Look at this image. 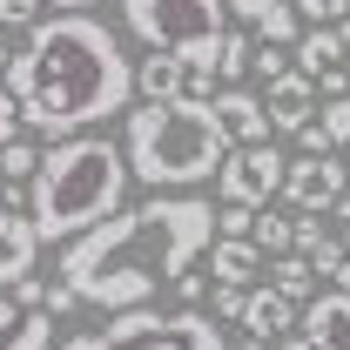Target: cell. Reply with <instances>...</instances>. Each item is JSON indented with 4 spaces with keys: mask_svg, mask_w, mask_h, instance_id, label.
I'll use <instances>...</instances> for the list:
<instances>
[{
    "mask_svg": "<svg viewBox=\"0 0 350 350\" xmlns=\"http://www.w3.org/2000/svg\"><path fill=\"white\" fill-rule=\"evenodd\" d=\"M7 297H14V304H21V310H41L47 283H41V276H34V269H27V276H14V290H7Z\"/></svg>",
    "mask_w": 350,
    "mask_h": 350,
    "instance_id": "obj_30",
    "label": "cell"
},
{
    "mask_svg": "<svg viewBox=\"0 0 350 350\" xmlns=\"http://www.w3.org/2000/svg\"><path fill=\"white\" fill-rule=\"evenodd\" d=\"M323 135L330 148H350V94H323Z\"/></svg>",
    "mask_w": 350,
    "mask_h": 350,
    "instance_id": "obj_23",
    "label": "cell"
},
{
    "mask_svg": "<svg viewBox=\"0 0 350 350\" xmlns=\"http://www.w3.org/2000/svg\"><path fill=\"white\" fill-rule=\"evenodd\" d=\"M297 34H304V21H297V7L283 0V7H269L256 21V41H276V47H297Z\"/></svg>",
    "mask_w": 350,
    "mask_h": 350,
    "instance_id": "obj_21",
    "label": "cell"
},
{
    "mask_svg": "<svg viewBox=\"0 0 350 350\" xmlns=\"http://www.w3.org/2000/svg\"><path fill=\"white\" fill-rule=\"evenodd\" d=\"M337 34H344V54H350V14H344V21H337Z\"/></svg>",
    "mask_w": 350,
    "mask_h": 350,
    "instance_id": "obj_38",
    "label": "cell"
},
{
    "mask_svg": "<svg viewBox=\"0 0 350 350\" xmlns=\"http://www.w3.org/2000/svg\"><path fill=\"white\" fill-rule=\"evenodd\" d=\"M243 297H250V283H216L209 290V310L216 317H243Z\"/></svg>",
    "mask_w": 350,
    "mask_h": 350,
    "instance_id": "obj_28",
    "label": "cell"
},
{
    "mask_svg": "<svg viewBox=\"0 0 350 350\" xmlns=\"http://www.w3.org/2000/svg\"><path fill=\"white\" fill-rule=\"evenodd\" d=\"M209 276H216V283H256L262 276V250L250 236H216V243H209Z\"/></svg>",
    "mask_w": 350,
    "mask_h": 350,
    "instance_id": "obj_16",
    "label": "cell"
},
{
    "mask_svg": "<svg viewBox=\"0 0 350 350\" xmlns=\"http://www.w3.org/2000/svg\"><path fill=\"white\" fill-rule=\"evenodd\" d=\"M236 350H269V344H256V337H250V344H236Z\"/></svg>",
    "mask_w": 350,
    "mask_h": 350,
    "instance_id": "obj_40",
    "label": "cell"
},
{
    "mask_svg": "<svg viewBox=\"0 0 350 350\" xmlns=\"http://www.w3.org/2000/svg\"><path fill=\"white\" fill-rule=\"evenodd\" d=\"M216 243V209L196 202V196H162L142 202V209H115L108 222L81 229L68 250H61V276L81 304H101L108 317L115 310H135L155 297V283H182L196 256Z\"/></svg>",
    "mask_w": 350,
    "mask_h": 350,
    "instance_id": "obj_2",
    "label": "cell"
},
{
    "mask_svg": "<svg viewBox=\"0 0 350 350\" xmlns=\"http://www.w3.org/2000/svg\"><path fill=\"white\" fill-rule=\"evenodd\" d=\"M129 196V155L108 135H61L27 175V222L41 243H75L81 229L108 222Z\"/></svg>",
    "mask_w": 350,
    "mask_h": 350,
    "instance_id": "obj_3",
    "label": "cell"
},
{
    "mask_svg": "<svg viewBox=\"0 0 350 350\" xmlns=\"http://www.w3.org/2000/svg\"><path fill=\"white\" fill-rule=\"evenodd\" d=\"M61 350H229V337L196 304H182V310L135 304V310H115L101 330H75Z\"/></svg>",
    "mask_w": 350,
    "mask_h": 350,
    "instance_id": "obj_5",
    "label": "cell"
},
{
    "mask_svg": "<svg viewBox=\"0 0 350 350\" xmlns=\"http://www.w3.org/2000/svg\"><path fill=\"white\" fill-rule=\"evenodd\" d=\"M236 142L216 122L209 101L196 94H169V101H142L129 108V135H122V155H129V175H142L148 189H196L222 169Z\"/></svg>",
    "mask_w": 350,
    "mask_h": 350,
    "instance_id": "obj_4",
    "label": "cell"
},
{
    "mask_svg": "<svg viewBox=\"0 0 350 350\" xmlns=\"http://www.w3.org/2000/svg\"><path fill=\"white\" fill-rule=\"evenodd\" d=\"M135 88H142L148 101L189 94V54H175V47H148V61H135Z\"/></svg>",
    "mask_w": 350,
    "mask_h": 350,
    "instance_id": "obj_14",
    "label": "cell"
},
{
    "mask_svg": "<svg viewBox=\"0 0 350 350\" xmlns=\"http://www.w3.org/2000/svg\"><path fill=\"white\" fill-rule=\"evenodd\" d=\"M290 229H297V216H276V209L262 202V209H256V229H250V243H256L262 256H283V250H290Z\"/></svg>",
    "mask_w": 350,
    "mask_h": 350,
    "instance_id": "obj_20",
    "label": "cell"
},
{
    "mask_svg": "<svg viewBox=\"0 0 350 350\" xmlns=\"http://www.w3.org/2000/svg\"><path fill=\"white\" fill-rule=\"evenodd\" d=\"M122 21H129L135 41L175 47V54H189V68H209L222 27H229V7L222 0H122Z\"/></svg>",
    "mask_w": 350,
    "mask_h": 350,
    "instance_id": "obj_6",
    "label": "cell"
},
{
    "mask_svg": "<svg viewBox=\"0 0 350 350\" xmlns=\"http://www.w3.org/2000/svg\"><path fill=\"white\" fill-rule=\"evenodd\" d=\"M222 7H229L236 21H250V27H256L262 14H269V7H283V0H222Z\"/></svg>",
    "mask_w": 350,
    "mask_h": 350,
    "instance_id": "obj_33",
    "label": "cell"
},
{
    "mask_svg": "<svg viewBox=\"0 0 350 350\" xmlns=\"http://www.w3.org/2000/svg\"><path fill=\"white\" fill-rule=\"evenodd\" d=\"M290 7H297V21H317V27H323V21H344V14H350V0H290Z\"/></svg>",
    "mask_w": 350,
    "mask_h": 350,
    "instance_id": "obj_27",
    "label": "cell"
},
{
    "mask_svg": "<svg viewBox=\"0 0 350 350\" xmlns=\"http://www.w3.org/2000/svg\"><path fill=\"white\" fill-rule=\"evenodd\" d=\"M54 344V317L47 310H21L0 290V350H47Z\"/></svg>",
    "mask_w": 350,
    "mask_h": 350,
    "instance_id": "obj_15",
    "label": "cell"
},
{
    "mask_svg": "<svg viewBox=\"0 0 350 350\" xmlns=\"http://www.w3.org/2000/svg\"><path fill=\"white\" fill-rule=\"evenodd\" d=\"M21 135V108H14V94H7V81H0V148Z\"/></svg>",
    "mask_w": 350,
    "mask_h": 350,
    "instance_id": "obj_32",
    "label": "cell"
},
{
    "mask_svg": "<svg viewBox=\"0 0 350 350\" xmlns=\"http://www.w3.org/2000/svg\"><path fill=\"white\" fill-rule=\"evenodd\" d=\"M7 94L21 108V129H41L47 142H61L108 115H129L135 61L108 21L54 14V21H34L27 47L7 61Z\"/></svg>",
    "mask_w": 350,
    "mask_h": 350,
    "instance_id": "obj_1",
    "label": "cell"
},
{
    "mask_svg": "<svg viewBox=\"0 0 350 350\" xmlns=\"http://www.w3.org/2000/svg\"><path fill=\"white\" fill-rule=\"evenodd\" d=\"M41 21V0H0V27H34Z\"/></svg>",
    "mask_w": 350,
    "mask_h": 350,
    "instance_id": "obj_29",
    "label": "cell"
},
{
    "mask_svg": "<svg viewBox=\"0 0 350 350\" xmlns=\"http://www.w3.org/2000/svg\"><path fill=\"white\" fill-rule=\"evenodd\" d=\"M61 14H88V7H101V0H54Z\"/></svg>",
    "mask_w": 350,
    "mask_h": 350,
    "instance_id": "obj_35",
    "label": "cell"
},
{
    "mask_svg": "<svg viewBox=\"0 0 350 350\" xmlns=\"http://www.w3.org/2000/svg\"><path fill=\"white\" fill-rule=\"evenodd\" d=\"M262 108H269V129L297 135L310 115H317V81H310L304 68H283V75L269 81V94H262Z\"/></svg>",
    "mask_w": 350,
    "mask_h": 350,
    "instance_id": "obj_9",
    "label": "cell"
},
{
    "mask_svg": "<svg viewBox=\"0 0 350 350\" xmlns=\"http://www.w3.org/2000/svg\"><path fill=\"white\" fill-rule=\"evenodd\" d=\"M209 108H216V122L229 129V142H269V108H262L256 94H243V88H216L209 94Z\"/></svg>",
    "mask_w": 350,
    "mask_h": 350,
    "instance_id": "obj_11",
    "label": "cell"
},
{
    "mask_svg": "<svg viewBox=\"0 0 350 350\" xmlns=\"http://www.w3.org/2000/svg\"><path fill=\"white\" fill-rule=\"evenodd\" d=\"M337 222H350V182H344V196H337V209H330Z\"/></svg>",
    "mask_w": 350,
    "mask_h": 350,
    "instance_id": "obj_36",
    "label": "cell"
},
{
    "mask_svg": "<svg viewBox=\"0 0 350 350\" xmlns=\"http://www.w3.org/2000/svg\"><path fill=\"white\" fill-rule=\"evenodd\" d=\"M269 290H283L290 304H310V290H317V269H310L304 250H283V256L269 262Z\"/></svg>",
    "mask_w": 350,
    "mask_h": 350,
    "instance_id": "obj_18",
    "label": "cell"
},
{
    "mask_svg": "<svg viewBox=\"0 0 350 350\" xmlns=\"http://www.w3.org/2000/svg\"><path fill=\"white\" fill-rule=\"evenodd\" d=\"M344 94H350V68H344Z\"/></svg>",
    "mask_w": 350,
    "mask_h": 350,
    "instance_id": "obj_41",
    "label": "cell"
},
{
    "mask_svg": "<svg viewBox=\"0 0 350 350\" xmlns=\"http://www.w3.org/2000/svg\"><path fill=\"white\" fill-rule=\"evenodd\" d=\"M236 323H243L256 344H269V337L297 330V304H290L283 290H269V283H262V290H250V297H243V317H236Z\"/></svg>",
    "mask_w": 350,
    "mask_h": 350,
    "instance_id": "obj_13",
    "label": "cell"
},
{
    "mask_svg": "<svg viewBox=\"0 0 350 350\" xmlns=\"http://www.w3.org/2000/svg\"><path fill=\"white\" fill-rule=\"evenodd\" d=\"M75 304H81V297H75L68 283H47V297H41V310H47V317H61V310H75Z\"/></svg>",
    "mask_w": 350,
    "mask_h": 350,
    "instance_id": "obj_34",
    "label": "cell"
},
{
    "mask_svg": "<svg viewBox=\"0 0 350 350\" xmlns=\"http://www.w3.org/2000/svg\"><path fill=\"white\" fill-rule=\"evenodd\" d=\"M297 330L310 337V350H350V297H344V290L310 297L304 317H297Z\"/></svg>",
    "mask_w": 350,
    "mask_h": 350,
    "instance_id": "obj_10",
    "label": "cell"
},
{
    "mask_svg": "<svg viewBox=\"0 0 350 350\" xmlns=\"http://www.w3.org/2000/svg\"><path fill=\"white\" fill-rule=\"evenodd\" d=\"M344 169H350V162H344Z\"/></svg>",
    "mask_w": 350,
    "mask_h": 350,
    "instance_id": "obj_42",
    "label": "cell"
},
{
    "mask_svg": "<svg viewBox=\"0 0 350 350\" xmlns=\"http://www.w3.org/2000/svg\"><path fill=\"white\" fill-rule=\"evenodd\" d=\"M283 169H290V155H283L276 142H236V148L222 155V169H216V189H222V202L262 209V202L283 196Z\"/></svg>",
    "mask_w": 350,
    "mask_h": 350,
    "instance_id": "obj_7",
    "label": "cell"
},
{
    "mask_svg": "<svg viewBox=\"0 0 350 350\" xmlns=\"http://www.w3.org/2000/svg\"><path fill=\"white\" fill-rule=\"evenodd\" d=\"M290 61H297V68H304L310 81H317V75H330V68H337V61H350V54H344V34H337V27L323 21V27H310V34H297V47H290Z\"/></svg>",
    "mask_w": 350,
    "mask_h": 350,
    "instance_id": "obj_17",
    "label": "cell"
},
{
    "mask_svg": "<svg viewBox=\"0 0 350 350\" xmlns=\"http://www.w3.org/2000/svg\"><path fill=\"white\" fill-rule=\"evenodd\" d=\"M297 148H304V155H337V148H330V135H323V122H317V115H310L304 129H297Z\"/></svg>",
    "mask_w": 350,
    "mask_h": 350,
    "instance_id": "obj_31",
    "label": "cell"
},
{
    "mask_svg": "<svg viewBox=\"0 0 350 350\" xmlns=\"http://www.w3.org/2000/svg\"><path fill=\"white\" fill-rule=\"evenodd\" d=\"M41 256V236L21 209H0V290H14V276H27Z\"/></svg>",
    "mask_w": 350,
    "mask_h": 350,
    "instance_id": "obj_12",
    "label": "cell"
},
{
    "mask_svg": "<svg viewBox=\"0 0 350 350\" xmlns=\"http://www.w3.org/2000/svg\"><path fill=\"white\" fill-rule=\"evenodd\" d=\"M330 283H337V290H344V297H350V256H344V269H337V276H330Z\"/></svg>",
    "mask_w": 350,
    "mask_h": 350,
    "instance_id": "obj_37",
    "label": "cell"
},
{
    "mask_svg": "<svg viewBox=\"0 0 350 350\" xmlns=\"http://www.w3.org/2000/svg\"><path fill=\"white\" fill-rule=\"evenodd\" d=\"M34 169H41V155H34V142H21V135H14V142L0 148V182H27Z\"/></svg>",
    "mask_w": 350,
    "mask_h": 350,
    "instance_id": "obj_22",
    "label": "cell"
},
{
    "mask_svg": "<svg viewBox=\"0 0 350 350\" xmlns=\"http://www.w3.org/2000/svg\"><path fill=\"white\" fill-rule=\"evenodd\" d=\"M304 256H310V269H317V276H337L350 250H344V236H317V243H310Z\"/></svg>",
    "mask_w": 350,
    "mask_h": 350,
    "instance_id": "obj_24",
    "label": "cell"
},
{
    "mask_svg": "<svg viewBox=\"0 0 350 350\" xmlns=\"http://www.w3.org/2000/svg\"><path fill=\"white\" fill-rule=\"evenodd\" d=\"M250 54H256V47L243 41L236 27H222L216 54H209V68H216V88H236V81H243V75H250Z\"/></svg>",
    "mask_w": 350,
    "mask_h": 350,
    "instance_id": "obj_19",
    "label": "cell"
},
{
    "mask_svg": "<svg viewBox=\"0 0 350 350\" xmlns=\"http://www.w3.org/2000/svg\"><path fill=\"white\" fill-rule=\"evenodd\" d=\"M344 182H350V169L337 155H297V162L283 169V202L304 209V216H330L337 196H344Z\"/></svg>",
    "mask_w": 350,
    "mask_h": 350,
    "instance_id": "obj_8",
    "label": "cell"
},
{
    "mask_svg": "<svg viewBox=\"0 0 350 350\" xmlns=\"http://www.w3.org/2000/svg\"><path fill=\"white\" fill-rule=\"evenodd\" d=\"M256 229V209L250 202H222L216 209V236H250Z\"/></svg>",
    "mask_w": 350,
    "mask_h": 350,
    "instance_id": "obj_26",
    "label": "cell"
},
{
    "mask_svg": "<svg viewBox=\"0 0 350 350\" xmlns=\"http://www.w3.org/2000/svg\"><path fill=\"white\" fill-rule=\"evenodd\" d=\"M7 61H14V54H7V41H0V75H7Z\"/></svg>",
    "mask_w": 350,
    "mask_h": 350,
    "instance_id": "obj_39",
    "label": "cell"
},
{
    "mask_svg": "<svg viewBox=\"0 0 350 350\" xmlns=\"http://www.w3.org/2000/svg\"><path fill=\"white\" fill-rule=\"evenodd\" d=\"M250 68H256L262 81H276V75H283V68H297V61H290V47H276V41H256V54H250Z\"/></svg>",
    "mask_w": 350,
    "mask_h": 350,
    "instance_id": "obj_25",
    "label": "cell"
}]
</instances>
